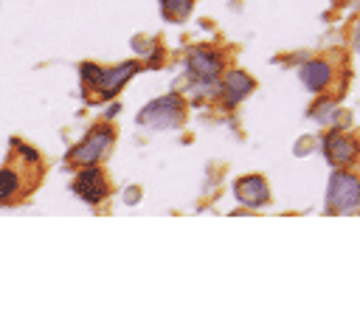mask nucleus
I'll return each mask as SVG.
<instances>
[{"label":"nucleus","mask_w":360,"mask_h":335,"mask_svg":"<svg viewBox=\"0 0 360 335\" xmlns=\"http://www.w3.org/2000/svg\"><path fill=\"white\" fill-rule=\"evenodd\" d=\"M14 149L8 166L0 169V203L20 200V194H28L39 180V155L20 141H14Z\"/></svg>","instance_id":"f257e3e1"},{"label":"nucleus","mask_w":360,"mask_h":335,"mask_svg":"<svg viewBox=\"0 0 360 335\" xmlns=\"http://www.w3.org/2000/svg\"><path fill=\"white\" fill-rule=\"evenodd\" d=\"M141 70V62H121L115 68H98L93 62H84L82 65V84L87 90L90 99H112L129 76H135Z\"/></svg>","instance_id":"f03ea898"},{"label":"nucleus","mask_w":360,"mask_h":335,"mask_svg":"<svg viewBox=\"0 0 360 335\" xmlns=\"http://www.w3.org/2000/svg\"><path fill=\"white\" fill-rule=\"evenodd\" d=\"M183 121V99L177 93L160 96L155 101H149L141 113H138V124L149 127V129H172Z\"/></svg>","instance_id":"7ed1b4c3"},{"label":"nucleus","mask_w":360,"mask_h":335,"mask_svg":"<svg viewBox=\"0 0 360 335\" xmlns=\"http://www.w3.org/2000/svg\"><path fill=\"white\" fill-rule=\"evenodd\" d=\"M110 144H112V129H110V127H96V129H90V132L84 135V141H79V144L70 149L68 160L76 163V166H93V163L107 152Z\"/></svg>","instance_id":"20e7f679"},{"label":"nucleus","mask_w":360,"mask_h":335,"mask_svg":"<svg viewBox=\"0 0 360 335\" xmlns=\"http://www.w3.org/2000/svg\"><path fill=\"white\" fill-rule=\"evenodd\" d=\"M329 208L332 211H352L354 206H360V180L354 175L338 172L329 180Z\"/></svg>","instance_id":"39448f33"},{"label":"nucleus","mask_w":360,"mask_h":335,"mask_svg":"<svg viewBox=\"0 0 360 335\" xmlns=\"http://www.w3.org/2000/svg\"><path fill=\"white\" fill-rule=\"evenodd\" d=\"M73 191L84 200V203H101L107 197V180L101 175V169L96 166H84L76 180H73Z\"/></svg>","instance_id":"423d86ee"},{"label":"nucleus","mask_w":360,"mask_h":335,"mask_svg":"<svg viewBox=\"0 0 360 335\" xmlns=\"http://www.w3.org/2000/svg\"><path fill=\"white\" fill-rule=\"evenodd\" d=\"M222 70V56L211 48H194L188 53V73L202 79V82H211L217 73Z\"/></svg>","instance_id":"0eeeda50"},{"label":"nucleus","mask_w":360,"mask_h":335,"mask_svg":"<svg viewBox=\"0 0 360 335\" xmlns=\"http://www.w3.org/2000/svg\"><path fill=\"white\" fill-rule=\"evenodd\" d=\"M233 194L239 197V203H245L250 208H259V206H264L270 200V189H267L264 177H259V175H248V177L236 180Z\"/></svg>","instance_id":"6e6552de"},{"label":"nucleus","mask_w":360,"mask_h":335,"mask_svg":"<svg viewBox=\"0 0 360 335\" xmlns=\"http://www.w3.org/2000/svg\"><path fill=\"white\" fill-rule=\"evenodd\" d=\"M323 152H326V158H329L335 166H346V163H352V160H354L357 144H354V141H349L343 132L332 129V132L326 135V141H323Z\"/></svg>","instance_id":"1a4fd4ad"},{"label":"nucleus","mask_w":360,"mask_h":335,"mask_svg":"<svg viewBox=\"0 0 360 335\" xmlns=\"http://www.w3.org/2000/svg\"><path fill=\"white\" fill-rule=\"evenodd\" d=\"M222 90H225V104L233 107L236 101H242L253 90V79L248 73H242V70H231L225 76V82H222Z\"/></svg>","instance_id":"9d476101"},{"label":"nucleus","mask_w":360,"mask_h":335,"mask_svg":"<svg viewBox=\"0 0 360 335\" xmlns=\"http://www.w3.org/2000/svg\"><path fill=\"white\" fill-rule=\"evenodd\" d=\"M301 79H304V84H307L309 90H323V87L329 84V79H332V68H329L326 62L312 59V62H307V65L301 68Z\"/></svg>","instance_id":"9b49d317"},{"label":"nucleus","mask_w":360,"mask_h":335,"mask_svg":"<svg viewBox=\"0 0 360 335\" xmlns=\"http://www.w3.org/2000/svg\"><path fill=\"white\" fill-rule=\"evenodd\" d=\"M194 0H160V8L166 14V20H186V14L191 11Z\"/></svg>","instance_id":"f8f14e48"},{"label":"nucleus","mask_w":360,"mask_h":335,"mask_svg":"<svg viewBox=\"0 0 360 335\" xmlns=\"http://www.w3.org/2000/svg\"><path fill=\"white\" fill-rule=\"evenodd\" d=\"M354 48L360 51V23H357V28H354Z\"/></svg>","instance_id":"ddd939ff"}]
</instances>
